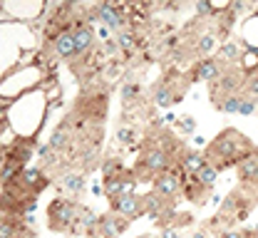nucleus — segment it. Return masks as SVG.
Listing matches in <instances>:
<instances>
[{
	"label": "nucleus",
	"instance_id": "obj_15",
	"mask_svg": "<svg viewBox=\"0 0 258 238\" xmlns=\"http://www.w3.org/2000/svg\"><path fill=\"white\" fill-rule=\"evenodd\" d=\"M52 47H55V52L62 57V60H75L77 57V52H75V35H72V30H67V33H62L55 42H52Z\"/></svg>",
	"mask_w": 258,
	"mask_h": 238
},
{
	"label": "nucleus",
	"instance_id": "obj_19",
	"mask_svg": "<svg viewBox=\"0 0 258 238\" xmlns=\"http://www.w3.org/2000/svg\"><path fill=\"white\" fill-rule=\"evenodd\" d=\"M194 176H196V181H199L201 186L211 189V186H214V181L219 179V169H216V167H211V164H206L204 169L199 171V174H194Z\"/></svg>",
	"mask_w": 258,
	"mask_h": 238
},
{
	"label": "nucleus",
	"instance_id": "obj_24",
	"mask_svg": "<svg viewBox=\"0 0 258 238\" xmlns=\"http://www.w3.org/2000/svg\"><path fill=\"white\" fill-rule=\"evenodd\" d=\"M243 97H246V100H253V102H258V72H256V74H251V77L246 80Z\"/></svg>",
	"mask_w": 258,
	"mask_h": 238
},
{
	"label": "nucleus",
	"instance_id": "obj_20",
	"mask_svg": "<svg viewBox=\"0 0 258 238\" xmlns=\"http://www.w3.org/2000/svg\"><path fill=\"white\" fill-rule=\"evenodd\" d=\"M124 169V164H122V159H117V156H107V159H102V174L104 176H117V174H122Z\"/></svg>",
	"mask_w": 258,
	"mask_h": 238
},
{
	"label": "nucleus",
	"instance_id": "obj_21",
	"mask_svg": "<svg viewBox=\"0 0 258 238\" xmlns=\"http://www.w3.org/2000/svg\"><path fill=\"white\" fill-rule=\"evenodd\" d=\"M241 102H243V95H231V97H224V100L216 104V107H219L221 112H228V114H238Z\"/></svg>",
	"mask_w": 258,
	"mask_h": 238
},
{
	"label": "nucleus",
	"instance_id": "obj_13",
	"mask_svg": "<svg viewBox=\"0 0 258 238\" xmlns=\"http://www.w3.org/2000/svg\"><path fill=\"white\" fill-rule=\"evenodd\" d=\"M60 186L70 196H80L85 191V174L82 171H67L60 176Z\"/></svg>",
	"mask_w": 258,
	"mask_h": 238
},
{
	"label": "nucleus",
	"instance_id": "obj_28",
	"mask_svg": "<svg viewBox=\"0 0 258 238\" xmlns=\"http://www.w3.org/2000/svg\"><path fill=\"white\" fill-rule=\"evenodd\" d=\"M256 104H258V102H253V100H246V97H243V102H241V109H238V114H253V112H256Z\"/></svg>",
	"mask_w": 258,
	"mask_h": 238
},
{
	"label": "nucleus",
	"instance_id": "obj_23",
	"mask_svg": "<svg viewBox=\"0 0 258 238\" xmlns=\"http://www.w3.org/2000/svg\"><path fill=\"white\" fill-rule=\"evenodd\" d=\"M117 141L119 144H124V146H129V144H134V139H137V132H134V127H127V124H119L117 127Z\"/></svg>",
	"mask_w": 258,
	"mask_h": 238
},
{
	"label": "nucleus",
	"instance_id": "obj_2",
	"mask_svg": "<svg viewBox=\"0 0 258 238\" xmlns=\"http://www.w3.org/2000/svg\"><path fill=\"white\" fill-rule=\"evenodd\" d=\"M132 221L127 218H122V216H117V213H104V216H99L97 218V223L87 231V238H119L124 231H127V226Z\"/></svg>",
	"mask_w": 258,
	"mask_h": 238
},
{
	"label": "nucleus",
	"instance_id": "obj_5",
	"mask_svg": "<svg viewBox=\"0 0 258 238\" xmlns=\"http://www.w3.org/2000/svg\"><path fill=\"white\" fill-rule=\"evenodd\" d=\"M72 136H75V114H67L62 122L52 129L47 146L55 149L57 154H64V151L70 149V144H72Z\"/></svg>",
	"mask_w": 258,
	"mask_h": 238
},
{
	"label": "nucleus",
	"instance_id": "obj_31",
	"mask_svg": "<svg viewBox=\"0 0 258 238\" xmlns=\"http://www.w3.org/2000/svg\"><path fill=\"white\" fill-rule=\"evenodd\" d=\"M5 218H8V213H5V211H3V208H0V223H3V221H5Z\"/></svg>",
	"mask_w": 258,
	"mask_h": 238
},
{
	"label": "nucleus",
	"instance_id": "obj_18",
	"mask_svg": "<svg viewBox=\"0 0 258 238\" xmlns=\"http://www.w3.org/2000/svg\"><path fill=\"white\" fill-rule=\"evenodd\" d=\"M20 233H23L20 218H5L0 223V238H18Z\"/></svg>",
	"mask_w": 258,
	"mask_h": 238
},
{
	"label": "nucleus",
	"instance_id": "obj_4",
	"mask_svg": "<svg viewBox=\"0 0 258 238\" xmlns=\"http://www.w3.org/2000/svg\"><path fill=\"white\" fill-rule=\"evenodd\" d=\"M109 211L127 218V221H137L144 216V196H137V194H127V196H119V199H112L109 201Z\"/></svg>",
	"mask_w": 258,
	"mask_h": 238
},
{
	"label": "nucleus",
	"instance_id": "obj_25",
	"mask_svg": "<svg viewBox=\"0 0 258 238\" xmlns=\"http://www.w3.org/2000/svg\"><path fill=\"white\" fill-rule=\"evenodd\" d=\"M176 127L184 132V134H194L196 132V119L191 114H184V117H176Z\"/></svg>",
	"mask_w": 258,
	"mask_h": 238
},
{
	"label": "nucleus",
	"instance_id": "obj_17",
	"mask_svg": "<svg viewBox=\"0 0 258 238\" xmlns=\"http://www.w3.org/2000/svg\"><path fill=\"white\" fill-rule=\"evenodd\" d=\"M216 40H219L216 30H204V33L196 37V52H199L201 57H206L211 50H216Z\"/></svg>",
	"mask_w": 258,
	"mask_h": 238
},
{
	"label": "nucleus",
	"instance_id": "obj_16",
	"mask_svg": "<svg viewBox=\"0 0 258 238\" xmlns=\"http://www.w3.org/2000/svg\"><path fill=\"white\" fill-rule=\"evenodd\" d=\"M184 189V196L194 201V204H204V199H206V194H209V189L206 186H201L199 181H196V176H189V181L181 186Z\"/></svg>",
	"mask_w": 258,
	"mask_h": 238
},
{
	"label": "nucleus",
	"instance_id": "obj_12",
	"mask_svg": "<svg viewBox=\"0 0 258 238\" xmlns=\"http://www.w3.org/2000/svg\"><path fill=\"white\" fill-rule=\"evenodd\" d=\"M238 179H241V184H248V186H256L258 189V149L248 156V159H243L238 167Z\"/></svg>",
	"mask_w": 258,
	"mask_h": 238
},
{
	"label": "nucleus",
	"instance_id": "obj_14",
	"mask_svg": "<svg viewBox=\"0 0 258 238\" xmlns=\"http://www.w3.org/2000/svg\"><path fill=\"white\" fill-rule=\"evenodd\" d=\"M181 167H184V171L186 174H199V171L204 169L209 162H206V154L204 151H199V149H186V154L181 156V162H179Z\"/></svg>",
	"mask_w": 258,
	"mask_h": 238
},
{
	"label": "nucleus",
	"instance_id": "obj_3",
	"mask_svg": "<svg viewBox=\"0 0 258 238\" xmlns=\"http://www.w3.org/2000/svg\"><path fill=\"white\" fill-rule=\"evenodd\" d=\"M137 184H139V181L134 179L132 171H122V174H117V176H104V181H102V191H104V196L112 201V199H119V196L134 194V186H137Z\"/></svg>",
	"mask_w": 258,
	"mask_h": 238
},
{
	"label": "nucleus",
	"instance_id": "obj_26",
	"mask_svg": "<svg viewBox=\"0 0 258 238\" xmlns=\"http://www.w3.org/2000/svg\"><path fill=\"white\" fill-rule=\"evenodd\" d=\"M10 127V107L8 102H0V134Z\"/></svg>",
	"mask_w": 258,
	"mask_h": 238
},
{
	"label": "nucleus",
	"instance_id": "obj_11",
	"mask_svg": "<svg viewBox=\"0 0 258 238\" xmlns=\"http://www.w3.org/2000/svg\"><path fill=\"white\" fill-rule=\"evenodd\" d=\"M241 57H243V50H241V45H238V42L226 40V42L219 45L216 60H219V65H221V67H238Z\"/></svg>",
	"mask_w": 258,
	"mask_h": 238
},
{
	"label": "nucleus",
	"instance_id": "obj_30",
	"mask_svg": "<svg viewBox=\"0 0 258 238\" xmlns=\"http://www.w3.org/2000/svg\"><path fill=\"white\" fill-rule=\"evenodd\" d=\"M221 238H246V233H241V231H224Z\"/></svg>",
	"mask_w": 258,
	"mask_h": 238
},
{
	"label": "nucleus",
	"instance_id": "obj_22",
	"mask_svg": "<svg viewBox=\"0 0 258 238\" xmlns=\"http://www.w3.org/2000/svg\"><path fill=\"white\" fill-rule=\"evenodd\" d=\"M134 45H137V35L132 33V30H122L119 37H117V47H119V50H124V52H132V50H134Z\"/></svg>",
	"mask_w": 258,
	"mask_h": 238
},
{
	"label": "nucleus",
	"instance_id": "obj_7",
	"mask_svg": "<svg viewBox=\"0 0 258 238\" xmlns=\"http://www.w3.org/2000/svg\"><path fill=\"white\" fill-rule=\"evenodd\" d=\"M20 181H23V186L30 191L32 196H37L40 191H45L47 186H50V179H47V174L45 171L40 169V167H32V169H23V174L18 176Z\"/></svg>",
	"mask_w": 258,
	"mask_h": 238
},
{
	"label": "nucleus",
	"instance_id": "obj_27",
	"mask_svg": "<svg viewBox=\"0 0 258 238\" xmlns=\"http://www.w3.org/2000/svg\"><path fill=\"white\" fill-rule=\"evenodd\" d=\"M137 95H139V85H137V82H129V85L122 87V97H124L127 102H134Z\"/></svg>",
	"mask_w": 258,
	"mask_h": 238
},
{
	"label": "nucleus",
	"instance_id": "obj_9",
	"mask_svg": "<svg viewBox=\"0 0 258 238\" xmlns=\"http://www.w3.org/2000/svg\"><path fill=\"white\" fill-rule=\"evenodd\" d=\"M152 191L164 196V199H176V194L181 191V181H179L171 171H166V174H159V176L154 179Z\"/></svg>",
	"mask_w": 258,
	"mask_h": 238
},
{
	"label": "nucleus",
	"instance_id": "obj_10",
	"mask_svg": "<svg viewBox=\"0 0 258 238\" xmlns=\"http://www.w3.org/2000/svg\"><path fill=\"white\" fill-rule=\"evenodd\" d=\"M97 20H102L109 30H122L124 23H127V18L119 13V8L109 5V3H99L97 5Z\"/></svg>",
	"mask_w": 258,
	"mask_h": 238
},
{
	"label": "nucleus",
	"instance_id": "obj_29",
	"mask_svg": "<svg viewBox=\"0 0 258 238\" xmlns=\"http://www.w3.org/2000/svg\"><path fill=\"white\" fill-rule=\"evenodd\" d=\"M161 238H181L176 228H161Z\"/></svg>",
	"mask_w": 258,
	"mask_h": 238
},
{
	"label": "nucleus",
	"instance_id": "obj_6",
	"mask_svg": "<svg viewBox=\"0 0 258 238\" xmlns=\"http://www.w3.org/2000/svg\"><path fill=\"white\" fill-rule=\"evenodd\" d=\"M221 72L224 67L219 65V60L216 57H204V60H199L196 65H194L191 74H189V82H209V85H214L219 77H221Z\"/></svg>",
	"mask_w": 258,
	"mask_h": 238
},
{
	"label": "nucleus",
	"instance_id": "obj_1",
	"mask_svg": "<svg viewBox=\"0 0 258 238\" xmlns=\"http://www.w3.org/2000/svg\"><path fill=\"white\" fill-rule=\"evenodd\" d=\"M80 213H82V206L75 199L60 196V199L50 201V206H47V228L55 231V233H67V231L72 233Z\"/></svg>",
	"mask_w": 258,
	"mask_h": 238
},
{
	"label": "nucleus",
	"instance_id": "obj_8",
	"mask_svg": "<svg viewBox=\"0 0 258 238\" xmlns=\"http://www.w3.org/2000/svg\"><path fill=\"white\" fill-rule=\"evenodd\" d=\"M72 35H75V52H77V57L90 55V50L95 47V30H92V25L77 23L72 28Z\"/></svg>",
	"mask_w": 258,
	"mask_h": 238
}]
</instances>
